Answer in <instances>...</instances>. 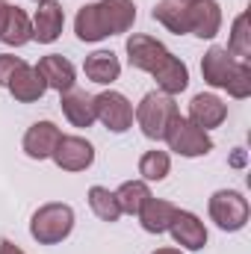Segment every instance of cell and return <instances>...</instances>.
I'll return each mask as SVG.
<instances>
[{"label":"cell","instance_id":"17","mask_svg":"<svg viewBox=\"0 0 251 254\" xmlns=\"http://www.w3.org/2000/svg\"><path fill=\"white\" fill-rule=\"evenodd\" d=\"M60 107H63V116L71 122V127H92L95 119V98L80 92V89H68L60 95Z\"/></svg>","mask_w":251,"mask_h":254},{"label":"cell","instance_id":"14","mask_svg":"<svg viewBox=\"0 0 251 254\" xmlns=\"http://www.w3.org/2000/svg\"><path fill=\"white\" fill-rule=\"evenodd\" d=\"M6 89H9V95H12L18 104H36V101H42L45 92H48V86H45L42 74L36 71V65H21V68L12 74V80L6 83Z\"/></svg>","mask_w":251,"mask_h":254},{"label":"cell","instance_id":"19","mask_svg":"<svg viewBox=\"0 0 251 254\" xmlns=\"http://www.w3.org/2000/svg\"><path fill=\"white\" fill-rule=\"evenodd\" d=\"M175 213H178V207L172 201L151 195L145 201V207L139 210V225H142L145 234H166L169 225H172V219H175Z\"/></svg>","mask_w":251,"mask_h":254},{"label":"cell","instance_id":"10","mask_svg":"<svg viewBox=\"0 0 251 254\" xmlns=\"http://www.w3.org/2000/svg\"><path fill=\"white\" fill-rule=\"evenodd\" d=\"M30 21H33V42H39V45H54V42L63 36L65 12L57 0H45V3H39L36 15H33Z\"/></svg>","mask_w":251,"mask_h":254},{"label":"cell","instance_id":"27","mask_svg":"<svg viewBox=\"0 0 251 254\" xmlns=\"http://www.w3.org/2000/svg\"><path fill=\"white\" fill-rule=\"evenodd\" d=\"M228 54L234 60H243L249 63L251 57V30H249V12H240L234 18V27H231V39H228Z\"/></svg>","mask_w":251,"mask_h":254},{"label":"cell","instance_id":"34","mask_svg":"<svg viewBox=\"0 0 251 254\" xmlns=\"http://www.w3.org/2000/svg\"><path fill=\"white\" fill-rule=\"evenodd\" d=\"M181 3H192V0H181Z\"/></svg>","mask_w":251,"mask_h":254},{"label":"cell","instance_id":"30","mask_svg":"<svg viewBox=\"0 0 251 254\" xmlns=\"http://www.w3.org/2000/svg\"><path fill=\"white\" fill-rule=\"evenodd\" d=\"M0 254H27L24 249H18L12 240H0Z\"/></svg>","mask_w":251,"mask_h":254},{"label":"cell","instance_id":"7","mask_svg":"<svg viewBox=\"0 0 251 254\" xmlns=\"http://www.w3.org/2000/svg\"><path fill=\"white\" fill-rule=\"evenodd\" d=\"M125 51H127V63L133 65L136 71H148V74L169 57V48H166L160 39L145 36V33H133V36L127 39Z\"/></svg>","mask_w":251,"mask_h":254},{"label":"cell","instance_id":"5","mask_svg":"<svg viewBox=\"0 0 251 254\" xmlns=\"http://www.w3.org/2000/svg\"><path fill=\"white\" fill-rule=\"evenodd\" d=\"M95 119L113 133H127L136 122L133 119V104L122 92H113V89L95 95Z\"/></svg>","mask_w":251,"mask_h":254},{"label":"cell","instance_id":"3","mask_svg":"<svg viewBox=\"0 0 251 254\" xmlns=\"http://www.w3.org/2000/svg\"><path fill=\"white\" fill-rule=\"evenodd\" d=\"M207 213L210 219L216 222V228L234 234V231H243L249 225V216H251V207H249V198L237 190H219L210 195L207 201Z\"/></svg>","mask_w":251,"mask_h":254},{"label":"cell","instance_id":"11","mask_svg":"<svg viewBox=\"0 0 251 254\" xmlns=\"http://www.w3.org/2000/svg\"><path fill=\"white\" fill-rule=\"evenodd\" d=\"M169 234H172V240H175L181 249H187V252H201V249L207 246V228H204V222H201L195 213H189V210H178V213H175V219H172V225H169Z\"/></svg>","mask_w":251,"mask_h":254},{"label":"cell","instance_id":"1","mask_svg":"<svg viewBox=\"0 0 251 254\" xmlns=\"http://www.w3.org/2000/svg\"><path fill=\"white\" fill-rule=\"evenodd\" d=\"M71 231H74V210L71 204L63 201L42 204L30 219V237L39 246H60L63 240L71 237Z\"/></svg>","mask_w":251,"mask_h":254},{"label":"cell","instance_id":"24","mask_svg":"<svg viewBox=\"0 0 251 254\" xmlns=\"http://www.w3.org/2000/svg\"><path fill=\"white\" fill-rule=\"evenodd\" d=\"M148 198H151V187L145 181H125L116 190V201H119L122 213H127V216H139V210L145 207Z\"/></svg>","mask_w":251,"mask_h":254},{"label":"cell","instance_id":"8","mask_svg":"<svg viewBox=\"0 0 251 254\" xmlns=\"http://www.w3.org/2000/svg\"><path fill=\"white\" fill-rule=\"evenodd\" d=\"M219 30H222V6L216 0L187 3V33L198 39H216Z\"/></svg>","mask_w":251,"mask_h":254},{"label":"cell","instance_id":"9","mask_svg":"<svg viewBox=\"0 0 251 254\" xmlns=\"http://www.w3.org/2000/svg\"><path fill=\"white\" fill-rule=\"evenodd\" d=\"M189 122L195 127H201V130H213V127H222L225 125V119H228V104L219 98V95H213V92H198L192 101H189Z\"/></svg>","mask_w":251,"mask_h":254},{"label":"cell","instance_id":"32","mask_svg":"<svg viewBox=\"0 0 251 254\" xmlns=\"http://www.w3.org/2000/svg\"><path fill=\"white\" fill-rule=\"evenodd\" d=\"M151 254H184L181 249H157V252H151Z\"/></svg>","mask_w":251,"mask_h":254},{"label":"cell","instance_id":"6","mask_svg":"<svg viewBox=\"0 0 251 254\" xmlns=\"http://www.w3.org/2000/svg\"><path fill=\"white\" fill-rule=\"evenodd\" d=\"M51 160L63 172H86L95 163V145L83 136H60Z\"/></svg>","mask_w":251,"mask_h":254},{"label":"cell","instance_id":"28","mask_svg":"<svg viewBox=\"0 0 251 254\" xmlns=\"http://www.w3.org/2000/svg\"><path fill=\"white\" fill-rule=\"evenodd\" d=\"M225 89H228V95H231V98L246 101V98L251 95V65L240 60V63L234 65V71H231V77H228Z\"/></svg>","mask_w":251,"mask_h":254},{"label":"cell","instance_id":"31","mask_svg":"<svg viewBox=\"0 0 251 254\" xmlns=\"http://www.w3.org/2000/svg\"><path fill=\"white\" fill-rule=\"evenodd\" d=\"M9 6H12V3L0 0V30H3V21H6V12H9Z\"/></svg>","mask_w":251,"mask_h":254},{"label":"cell","instance_id":"16","mask_svg":"<svg viewBox=\"0 0 251 254\" xmlns=\"http://www.w3.org/2000/svg\"><path fill=\"white\" fill-rule=\"evenodd\" d=\"M237 63H240V60H234V57L228 54V48L213 45V48L204 54V60H201V77H204V83H207L210 89H225V83H228V77H231V71H234Z\"/></svg>","mask_w":251,"mask_h":254},{"label":"cell","instance_id":"13","mask_svg":"<svg viewBox=\"0 0 251 254\" xmlns=\"http://www.w3.org/2000/svg\"><path fill=\"white\" fill-rule=\"evenodd\" d=\"M36 71L42 74V80H45V86L48 89H54V92H68V89H74V83H77V68L71 65V60H65L60 54H48V57H42L39 65H36Z\"/></svg>","mask_w":251,"mask_h":254},{"label":"cell","instance_id":"12","mask_svg":"<svg viewBox=\"0 0 251 254\" xmlns=\"http://www.w3.org/2000/svg\"><path fill=\"white\" fill-rule=\"evenodd\" d=\"M60 136H63V130L54 125V122H36V125L27 127L21 148H24V154L30 160H51Z\"/></svg>","mask_w":251,"mask_h":254},{"label":"cell","instance_id":"15","mask_svg":"<svg viewBox=\"0 0 251 254\" xmlns=\"http://www.w3.org/2000/svg\"><path fill=\"white\" fill-rule=\"evenodd\" d=\"M151 74H154V80H157V92L172 95V98L181 95V92H187V86H189V68H187V63H184L181 57H175V54H169Z\"/></svg>","mask_w":251,"mask_h":254},{"label":"cell","instance_id":"21","mask_svg":"<svg viewBox=\"0 0 251 254\" xmlns=\"http://www.w3.org/2000/svg\"><path fill=\"white\" fill-rule=\"evenodd\" d=\"M0 42L9 48H24L27 42H33V21L21 6H9L3 30H0Z\"/></svg>","mask_w":251,"mask_h":254},{"label":"cell","instance_id":"4","mask_svg":"<svg viewBox=\"0 0 251 254\" xmlns=\"http://www.w3.org/2000/svg\"><path fill=\"white\" fill-rule=\"evenodd\" d=\"M163 142L169 145V151H175L178 157H187V160H195V157H207L213 151V136L201 127H195L189 119L184 116H175V122L169 125Z\"/></svg>","mask_w":251,"mask_h":254},{"label":"cell","instance_id":"33","mask_svg":"<svg viewBox=\"0 0 251 254\" xmlns=\"http://www.w3.org/2000/svg\"><path fill=\"white\" fill-rule=\"evenodd\" d=\"M33 3H45V0H33Z\"/></svg>","mask_w":251,"mask_h":254},{"label":"cell","instance_id":"20","mask_svg":"<svg viewBox=\"0 0 251 254\" xmlns=\"http://www.w3.org/2000/svg\"><path fill=\"white\" fill-rule=\"evenodd\" d=\"M83 71H86V77H89L92 83L110 86V83H116V80L122 77V63H119V57H116L113 51H95V54L86 57Z\"/></svg>","mask_w":251,"mask_h":254},{"label":"cell","instance_id":"23","mask_svg":"<svg viewBox=\"0 0 251 254\" xmlns=\"http://www.w3.org/2000/svg\"><path fill=\"white\" fill-rule=\"evenodd\" d=\"M151 15L169 33H175V36H184L187 33V3H181V0H160Z\"/></svg>","mask_w":251,"mask_h":254},{"label":"cell","instance_id":"22","mask_svg":"<svg viewBox=\"0 0 251 254\" xmlns=\"http://www.w3.org/2000/svg\"><path fill=\"white\" fill-rule=\"evenodd\" d=\"M74 33H77V39L86 42V45H98V42L107 39V27H104V21H101L98 3L80 6V12H77V18H74Z\"/></svg>","mask_w":251,"mask_h":254},{"label":"cell","instance_id":"18","mask_svg":"<svg viewBox=\"0 0 251 254\" xmlns=\"http://www.w3.org/2000/svg\"><path fill=\"white\" fill-rule=\"evenodd\" d=\"M98 12H101V21L107 27V36H122L136 21V3L133 0H101Z\"/></svg>","mask_w":251,"mask_h":254},{"label":"cell","instance_id":"26","mask_svg":"<svg viewBox=\"0 0 251 254\" xmlns=\"http://www.w3.org/2000/svg\"><path fill=\"white\" fill-rule=\"evenodd\" d=\"M89 207H92V213L101 219V222H119L122 219V207H119V201H116V192H110L107 187H92L89 190Z\"/></svg>","mask_w":251,"mask_h":254},{"label":"cell","instance_id":"29","mask_svg":"<svg viewBox=\"0 0 251 254\" xmlns=\"http://www.w3.org/2000/svg\"><path fill=\"white\" fill-rule=\"evenodd\" d=\"M21 65H27L21 57H12V54H0V86H6L9 80H12V74L21 68Z\"/></svg>","mask_w":251,"mask_h":254},{"label":"cell","instance_id":"25","mask_svg":"<svg viewBox=\"0 0 251 254\" xmlns=\"http://www.w3.org/2000/svg\"><path fill=\"white\" fill-rule=\"evenodd\" d=\"M169 172H172V157H169V151H145L142 157H139V175H142V181L145 184H160V181H166L169 178Z\"/></svg>","mask_w":251,"mask_h":254},{"label":"cell","instance_id":"2","mask_svg":"<svg viewBox=\"0 0 251 254\" xmlns=\"http://www.w3.org/2000/svg\"><path fill=\"white\" fill-rule=\"evenodd\" d=\"M175 116H181L178 101L172 95H163V92H148L133 110V119H136L139 130L154 142H160L166 136V130L175 122Z\"/></svg>","mask_w":251,"mask_h":254}]
</instances>
